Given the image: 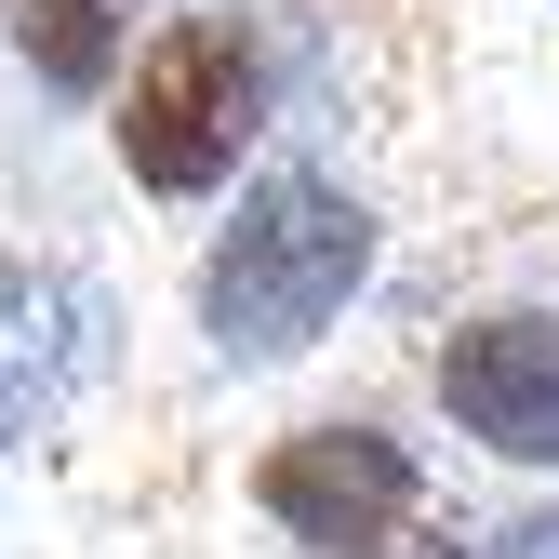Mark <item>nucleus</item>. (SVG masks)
<instances>
[{
  "label": "nucleus",
  "mask_w": 559,
  "mask_h": 559,
  "mask_svg": "<svg viewBox=\"0 0 559 559\" xmlns=\"http://www.w3.org/2000/svg\"><path fill=\"white\" fill-rule=\"evenodd\" d=\"M360 280H373V200H346L333 174H266L240 200V227L200 253V333L227 373L307 360Z\"/></svg>",
  "instance_id": "nucleus-1"
},
{
  "label": "nucleus",
  "mask_w": 559,
  "mask_h": 559,
  "mask_svg": "<svg viewBox=\"0 0 559 559\" xmlns=\"http://www.w3.org/2000/svg\"><path fill=\"white\" fill-rule=\"evenodd\" d=\"M253 120H266V67L227 14H174L147 53H133V81H120V174L147 187V200H214L253 147Z\"/></svg>",
  "instance_id": "nucleus-2"
},
{
  "label": "nucleus",
  "mask_w": 559,
  "mask_h": 559,
  "mask_svg": "<svg viewBox=\"0 0 559 559\" xmlns=\"http://www.w3.org/2000/svg\"><path fill=\"white\" fill-rule=\"evenodd\" d=\"M253 507L307 559H386L413 533V507H427V466H413V440H386V427H294V440H266Z\"/></svg>",
  "instance_id": "nucleus-3"
},
{
  "label": "nucleus",
  "mask_w": 559,
  "mask_h": 559,
  "mask_svg": "<svg viewBox=\"0 0 559 559\" xmlns=\"http://www.w3.org/2000/svg\"><path fill=\"white\" fill-rule=\"evenodd\" d=\"M440 413L507 466H559V307L453 320L440 333Z\"/></svg>",
  "instance_id": "nucleus-4"
},
{
  "label": "nucleus",
  "mask_w": 559,
  "mask_h": 559,
  "mask_svg": "<svg viewBox=\"0 0 559 559\" xmlns=\"http://www.w3.org/2000/svg\"><path fill=\"white\" fill-rule=\"evenodd\" d=\"M94 333H107V307L81 294V280H53V266H0V453H14L40 413L81 386Z\"/></svg>",
  "instance_id": "nucleus-5"
},
{
  "label": "nucleus",
  "mask_w": 559,
  "mask_h": 559,
  "mask_svg": "<svg viewBox=\"0 0 559 559\" xmlns=\"http://www.w3.org/2000/svg\"><path fill=\"white\" fill-rule=\"evenodd\" d=\"M27 67L53 94H107V67H120V0H27Z\"/></svg>",
  "instance_id": "nucleus-6"
},
{
  "label": "nucleus",
  "mask_w": 559,
  "mask_h": 559,
  "mask_svg": "<svg viewBox=\"0 0 559 559\" xmlns=\"http://www.w3.org/2000/svg\"><path fill=\"white\" fill-rule=\"evenodd\" d=\"M493 559H559V507H546V520H520V533H493Z\"/></svg>",
  "instance_id": "nucleus-7"
},
{
  "label": "nucleus",
  "mask_w": 559,
  "mask_h": 559,
  "mask_svg": "<svg viewBox=\"0 0 559 559\" xmlns=\"http://www.w3.org/2000/svg\"><path fill=\"white\" fill-rule=\"evenodd\" d=\"M400 559H493V546H453V533H440V546H400Z\"/></svg>",
  "instance_id": "nucleus-8"
}]
</instances>
